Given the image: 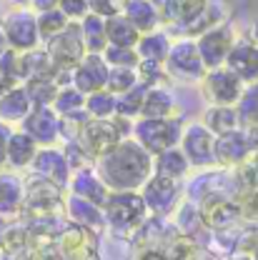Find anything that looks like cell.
<instances>
[{"mask_svg": "<svg viewBox=\"0 0 258 260\" xmlns=\"http://www.w3.org/2000/svg\"><path fill=\"white\" fill-rule=\"evenodd\" d=\"M55 65L50 60L48 50L43 48H35V50H28V53H20V78L23 83L25 80H35V78H53L55 80Z\"/></svg>", "mask_w": 258, "mask_h": 260, "instance_id": "25", "label": "cell"}, {"mask_svg": "<svg viewBox=\"0 0 258 260\" xmlns=\"http://www.w3.org/2000/svg\"><path fill=\"white\" fill-rule=\"evenodd\" d=\"M226 68L233 70L246 85L258 83V45L253 40L233 43V48L226 58Z\"/></svg>", "mask_w": 258, "mask_h": 260, "instance_id": "17", "label": "cell"}, {"mask_svg": "<svg viewBox=\"0 0 258 260\" xmlns=\"http://www.w3.org/2000/svg\"><path fill=\"white\" fill-rule=\"evenodd\" d=\"M183 135V123L178 115L173 118H138L133 123V138L156 158L158 153L176 148Z\"/></svg>", "mask_w": 258, "mask_h": 260, "instance_id": "4", "label": "cell"}, {"mask_svg": "<svg viewBox=\"0 0 258 260\" xmlns=\"http://www.w3.org/2000/svg\"><path fill=\"white\" fill-rule=\"evenodd\" d=\"M251 40H253V43L258 45V20L253 23V28H251Z\"/></svg>", "mask_w": 258, "mask_h": 260, "instance_id": "50", "label": "cell"}, {"mask_svg": "<svg viewBox=\"0 0 258 260\" xmlns=\"http://www.w3.org/2000/svg\"><path fill=\"white\" fill-rule=\"evenodd\" d=\"M58 8L68 15V20H83L88 13H91V5L88 0H61Z\"/></svg>", "mask_w": 258, "mask_h": 260, "instance_id": "44", "label": "cell"}, {"mask_svg": "<svg viewBox=\"0 0 258 260\" xmlns=\"http://www.w3.org/2000/svg\"><path fill=\"white\" fill-rule=\"evenodd\" d=\"M128 0H88L91 5V13H96L100 18H113V15H121L123 8H126Z\"/></svg>", "mask_w": 258, "mask_h": 260, "instance_id": "43", "label": "cell"}, {"mask_svg": "<svg viewBox=\"0 0 258 260\" xmlns=\"http://www.w3.org/2000/svg\"><path fill=\"white\" fill-rule=\"evenodd\" d=\"M200 88L203 95L211 100V105H238L246 93V83L233 70H228L226 65L208 70L206 78L200 80Z\"/></svg>", "mask_w": 258, "mask_h": 260, "instance_id": "9", "label": "cell"}, {"mask_svg": "<svg viewBox=\"0 0 258 260\" xmlns=\"http://www.w3.org/2000/svg\"><path fill=\"white\" fill-rule=\"evenodd\" d=\"M85 108V95L78 90V88H73V85H63V88H58V95L53 100V110L63 118V115H70V113H78V110H83Z\"/></svg>", "mask_w": 258, "mask_h": 260, "instance_id": "34", "label": "cell"}, {"mask_svg": "<svg viewBox=\"0 0 258 260\" xmlns=\"http://www.w3.org/2000/svg\"><path fill=\"white\" fill-rule=\"evenodd\" d=\"M105 35H108V45H118V48H135L138 40H140L138 28L123 13L113 15V18H105Z\"/></svg>", "mask_w": 258, "mask_h": 260, "instance_id": "29", "label": "cell"}, {"mask_svg": "<svg viewBox=\"0 0 258 260\" xmlns=\"http://www.w3.org/2000/svg\"><path fill=\"white\" fill-rule=\"evenodd\" d=\"M10 50V45H8V38H5V32H3V25H0V58L5 55Z\"/></svg>", "mask_w": 258, "mask_h": 260, "instance_id": "49", "label": "cell"}, {"mask_svg": "<svg viewBox=\"0 0 258 260\" xmlns=\"http://www.w3.org/2000/svg\"><path fill=\"white\" fill-rule=\"evenodd\" d=\"M191 170V162L186 158V153L181 150V145L176 148H168L158 153L153 158V173L156 175H163V178H170V180H183Z\"/></svg>", "mask_w": 258, "mask_h": 260, "instance_id": "23", "label": "cell"}, {"mask_svg": "<svg viewBox=\"0 0 258 260\" xmlns=\"http://www.w3.org/2000/svg\"><path fill=\"white\" fill-rule=\"evenodd\" d=\"M5 90H10V88H8V85H5V80H3V78H0V95H3V93H5Z\"/></svg>", "mask_w": 258, "mask_h": 260, "instance_id": "51", "label": "cell"}, {"mask_svg": "<svg viewBox=\"0 0 258 260\" xmlns=\"http://www.w3.org/2000/svg\"><path fill=\"white\" fill-rule=\"evenodd\" d=\"M218 20H221V8H218L216 3H208V5L203 8V13L195 18L193 23L183 25V32H186V35H203L206 30H211V28L221 25Z\"/></svg>", "mask_w": 258, "mask_h": 260, "instance_id": "38", "label": "cell"}, {"mask_svg": "<svg viewBox=\"0 0 258 260\" xmlns=\"http://www.w3.org/2000/svg\"><path fill=\"white\" fill-rule=\"evenodd\" d=\"M85 110L91 118H113L116 115V95L110 90H96L85 95Z\"/></svg>", "mask_w": 258, "mask_h": 260, "instance_id": "36", "label": "cell"}, {"mask_svg": "<svg viewBox=\"0 0 258 260\" xmlns=\"http://www.w3.org/2000/svg\"><path fill=\"white\" fill-rule=\"evenodd\" d=\"M165 73L168 78L173 80H181V83H200L206 78V65L200 60V53H198V45L191 38H183L178 43L170 45V53L165 58Z\"/></svg>", "mask_w": 258, "mask_h": 260, "instance_id": "5", "label": "cell"}, {"mask_svg": "<svg viewBox=\"0 0 258 260\" xmlns=\"http://www.w3.org/2000/svg\"><path fill=\"white\" fill-rule=\"evenodd\" d=\"M133 260H168L163 245H138Z\"/></svg>", "mask_w": 258, "mask_h": 260, "instance_id": "45", "label": "cell"}, {"mask_svg": "<svg viewBox=\"0 0 258 260\" xmlns=\"http://www.w3.org/2000/svg\"><path fill=\"white\" fill-rule=\"evenodd\" d=\"M31 170H33V175H38V178H43V180L58 185L61 190L68 188L70 175H73V170H70V165L65 160L63 150H58V148H53V145L38 148V153H35V158H33V162H31Z\"/></svg>", "mask_w": 258, "mask_h": 260, "instance_id": "12", "label": "cell"}, {"mask_svg": "<svg viewBox=\"0 0 258 260\" xmlns=\"http://www.w3.org/2000/svg\"><path fill=\"white\" fill-rule=\"evenodd\" d=\"M70 25L68 15H65L61 8H53V10H45V13H38V32H40V40L48 43L53 40L58 32H63Z\"/></svg>", "mask_w": 258, "mask_h": 260, "instance_id": "33", "label": "cell"}, {"mask_svg": "<svg viewBox=\"0 0 258 260\" xmlns=\"http://www.w3.org/2000/svg\"><path fill=\"white\" fill-rule=\"evenodd\" d=\"M140 198H143V203H146V208L153 218H165L178 208L181 185H178V180H170V178H163V175L153 173L148 178V183L140 188Z\"/></svg>", "mask_w": 258, "mask_h": 260, "instance_id": "10", "label": "cell"}, {"mask_svg": "<svg viewBox=\"0 0 258 260\" xmlns=\"http://www.w3.org/2000/svg\"><path fill=\"white\" fill-rule=\"evenodd\" d=\"M123 15H126L130 23L138 28L140 35L158 30V25H161L158 10L153 8V3H151V0H128V3H126V8H123Z\"/></svg>", "mask_w": 258, "mask_h": 260, "instance_id": "27", "label": "cell"}, {"mask_svg": "<svg viewBox=\"0 0 258 260\" xmlns=\"http://www.w3.org/2000/svg\"><path fill=\"white\" fill-rule=\"evenodd\" d=\"M148 93V85L146 83H138L135 88H130L128 93L123 95H116V115H123V118H140V108H143V100Z\"/></svg>", "mask_w": 258, "mask_h": 260, "instance_id": "32", "label": "cell"}, {"mask_svg": "<svg viewBox=\"0 0 258 260\" xmlns=\"http://www.w3.org/2000/svg\"><path fill=\"white\" fill-rule=\"evenodd\" d=\"M63 155L68 165H70V170L75 173V170H85V168H93L96 160L88 155V150L78 143V140H65V148H63Z\"/></svg>", "mask_w": 258, "mask_h": 260, "instance_id": "40", "label": "cell"}, {"mask_svg": "<svg viewBox=\"0 0 258 260\" xmlns=\"http://www.w3.org/2000/svg\"><path fill=\"white\" fill-rule=\"evenodd\" d=\"M65 215L75 223V225H83V228H91V230H105L108 223H105V215H103V208L85 200V198H78V195H68L65 198Z\"/></svg>", "mask_w": 258, "mask_h": 260, "instance_id": "19", "label": "cell"}, {"mask_svg": "<svg viewBox=\"0 0 258 260\" xmlns=\"http://www.w3.org/2000/svg\"><path fill=\"white\" fill-rule=\"evenodd\" d=\"M25 203V180L15 173H0V215H15Z\"/></svg>", "mask_w": 258, "mask_h": 260, "instance_id": "22", "label": "cell"}, {"mask_svg": "<svg viewBox=\"0 0 258 260\" xmlns=\"http://www.w3.org/2000/svg\"><path fill=\"white\" fill-rule=\"evenodd\" d=\"M35 105H33L25 85H15L0 95V123H8V125L23 123Z\"/></svg>", "mask_w": 258, "mask_h": 260, "instance_id": "21", "label": "cell"}, {"mask_svg": "<svg viewBox=\"0 0 258 260\" xmlns=\"http://www.w3.org/2000/svg\"><path fill=\"white\" fill-rule=\"evenodd\" d=\"M20 130H25L40 148L53 145L61 138V115L53 110V105H35L20 123Z\"/></svg>", "mask_w": 258, "mask_h": 260, "instance_id": "13", "label": "cell"}, {"mask_svg": "<svg viewBox=\"0 0 258 260\" xmlns=\"http://www.w3.org/2000/svg\"><path fill=\"white\" fill-rule=\"evenodd\" d=\"M138 83L140 80H138V70L135 68H110L105 90H110L113 95H123V93H128L130 88H135Z\"/></svg>", "mask_w": 258, "mask_h": 260, "instance_id": "37", "label": "cell"}, {"mask_svg": "<svg viewBox=\"0 0 258 260\" xmlns=\"http://www.w3.org/2000/svg\"><path fill=\"white\" fill-rule=\"evenodd\" d=\"M238 115H241L243 125L258 123V83L246 88V93H243L241 103H238Z\"/></svg>", "mask_w": 258, "mask_h": 260, "instance_id": "41", "label": "cell"}, {"mask_svg": "<svg viewBox=\"0 0 258 260\" xmlns=\"http://www.w3.org/2000/svg\"><path fill=\"white\" fill-rule=\"evenodd\" d=\"M10 3H15V5H28L31 0H10Z\"/></svg>", "mask_w": 258, "mask_h": 260, "instance_id": "52", "label": "cell"}, {"mask_svg": "<svg viewBox=\"0 0 258 260\" xmlns=\"http://www.w3.org/2000/svg\"><path fill=\"white\" fill-rule=\"evenodd\" d=\"M58 3H61V0H31V8L35 13H45V10L58 8Z\"/></svg>", "mask_w": 258, "mask_h": 260, "instance_id": "48", "label": "cell"}, {"mask_svg": "<svg viewBox=\"0 0 258 260\" xmlns=\"http://www.w3.org/2000/svg\"><path fill=\"white\" fill-rule=\"evenodd\" d=\"M103 58L110 68H138L140 63L135 48H118V45H108L103 50Z\"/></svg>", "mask_w": 258, "mask_h": 260, "instance_id": "39", "label": "cell"}, {"mask_svg": "<svg viewBox=\"0 0 258 260\" xmlns=\"http://www.w3.org/2000/svg\"><path fill=\"white\" fill-rule=\"evenodd\" d=\"M195 205L200 210L203 225L211 228V230H226V228L236 225L238 218H241V203H238V198H233V193H228V190H218V193L206 195Z\"/></svg>", "mask_w": 258, "mask_h": 260, "instance_id": "7", "label": "cell"}, {"mask_svg": "<svg viewBox=\"0 0 258 260\" xmlns=\"http://www.w3.org/2000/svg\"><path fill=\"white\" fill-rule=\"evenodd\" d=\"M170 38L165 35V32H146V35H140V40H138V45H135V50H138V58L140 60H156V63H165V58H168V53H170Z\"/></svg>", "mask_w": 258, "mask_h": 260, "instance_id": "30", "label": "cell"}, {"mask_svg": "<svg viewBox=\"0 0 258 260\" xmlns=\"http://www.w3.org/2000/svg\"><path fill=\"white\" fill-rule=\"evenodd\" d=\"M13 128L8 123H0V168L8 165V143H10Z\"/></svg>", "mask_w": 258, "mask_h": 260, "instance_id": "46", "label": "cell"}, {"mask_svg": "<svg viewBox=\"0 0 258 260\" xmlns=\"http://www.w3.org/2000/svg\"><path fill=\"white\" fill-rule=\"evenodd\" d=\"M173 115H176V98L170 95V90H165L163 85L148 88L140 108V118H173Z\"/></svg>", "mask_w": 258, "mask_h": 260, "instance_id": "28", "label": "cell"}, {"mask_svg": "<svg viewBox=\"0 0 258 260\" xmlns=\"http://www.w3.org/2000/svg\"><path fill=\"white\" fill-rule=\"evenodd\" d=\"M203 125L213 135H223V133L243 128L241 115H238V105H211L203 115Z\"/></svg>", "mask_w": 258, "mask_h": 260, "instance_id": "26", "label": "cell"}, {"mask_svg": "<svg viewBox=\"0 0 258 260\" xmlns=\"http://www.w3.org/2000/svg\"><path fill=\"white\" fill-rule=\"evenodd\" d=\"M80 30H83V40H85V50L88 53H100L108 48V35H105V18H100L96 13H88L80 20Z\"/></svg>", "mask_w": 258, "mask_h": 260, "instance_id": "31", "label": "cell"}, {"mask_svg": "<svg viewBox=\"0 0 258 260\" xmlns=\"http://www.w3.org/2000/svg\"><path fill=\"white\" fill-rule=\"evenodd\" d=\"M135 70H138V80H140V83H146L148 88H153V85H161L163 80L168 78V73H165V65H163V63H156V60H140Z\"/></svg>", "mask_w": 258, "mask_h": 260, "instance_id": "42", "label": "cell"}, {"mask_svg": "<svg viewBox=\"0 0 258 260\" xmlns=\"http://www.w3.org/2000/svg\"><path fill=\"white\" fill-rule=\"evenodd\" d=\"M103 215H105V223L113 233L128 238L135 235L140 225L151 218L140 190H110L105 205H103Z\"/></svg>", "mask_w": 258, "mask_h": 260, "instance_id": "2", "label": "cell"}, {"mask_svg": "<svg viewBox=\"0 0 258 260\" xmlns=\"http://www.w3.org/2000/svg\"><path fill=\"white\" fill-rule=\"evenodd\" d=\"M108 73H110V65L105 63V58H103L100 53H88V55L78 63V68L73 70L70 85L78 88L83 95H91V93L105 88Z\"/></svg>", "mask_w": 258, "mask_h": 260, "instance_id": "15", "label": "cell"}, {"mask_svg": "<svg viewBox=\"0 0 258 260\" xmlns=\"http://www.w3.org/2000/svg\"><path fill=\"white\" fill-rule=\"evenodd\" d=\"M45 50H48L50 60L55 65V70L73 73V70L78 68V63L88 55L80 23H70L63 32H58L53 40H48V43H45Z\"/></svg>", "mask_w": 258, "mask_h": 260, "instance_id": "6", "label": "cell"}, {"mask_svg": "<svg viewBox=\"0 0 258 260\" xmlns=\"http://www.w3.org/2000/svg\"><path fill=\"white\" fill-rule=\"evenodd\" d=\"M253 158V150L248 145L246 130H231L223 135H216V165L221 168H238L243 162H248Z\"/></svg>", "mask_w": 258, "mask_h": 260, "instance_id": "16", "label": "cell"}, {"mask_svg": "<svg viewBox=\"0 0 258 260\" xmlns=\"http://www.w3.org/2000/svg\"><path fill=\"white\" fill-rule=\"evenodd\" d=\"M38 143L33 140L25 130H13L10 135V143H8V165L13 170H23V168H31L33 158L38 153Z\"/></svg>", "mask_w": 258, "mask_h": 260, "instance_id": "24", "label": "cell"}, {"mask_svg": "<svg viewBox=\"0 0 258 260\" xmlns=\"http://www.w3.org/2000/svg\"><path fill=\"white\" fill-rule=\"evenodd\" d=\"M23 85L31 95L33 105H53V100L58 95V83L53 78H35V80H25Z\"/></svg>", "mask_w": 258, "mask_h": 260, "instance_id": "35", "label": "cell"}, {"mask_svg": "<svg viewBox=\"0 0 258 260\" xmlns=\"http://www.w3.org/2000/svg\"><path fill=\"white\" fill-rule=\"evenodd\" d=\"M133 123L130 118H123V115H113V118H91L80 133H78V143L88 150V155L98 160L103 158L108 150H113L123 138L133 135Z\"/></svg>", "mask_w": 258, "mask_h": 260, "instance_id": "3", "label": "cell"}, {"mask_svg": "<svg viewBox=\"0 0 258 260\" xmlns=\"http://www.w3.org/2000/svg\"><path fill=\"white\" fill-rule=\"evenodd\" d=\"M93 168L108 190H140L153 175V155L135 138H123Z\"/></svg>", "mask_w": 258, "mask_h": 260, "instance_id": "1", "label": "cell"}, {"mask_svg": "<svg viewBox=\"0 0 258 260\" xmlns=\"http://www.w3.org/2000/svg\"><path fill=\"white\" fill-rule=\"evenodd\" d=\"M178 145L186 153L191 168H213L216 165V135L203 123L186 125Z\"/></svg>", "mask_w": 258, "mask_h": 260, "instance_id": "11", "label": "cell"}, {"mask_svg": "<svg viewBox=\"0 0 258 260\" xmlns=\"http://www.w3.org/2000/svg\"><path fill=\"white\" fill-rule=\"evenodd\" d=\"M243 130H246V138H248L253 155H258V123H248V125H243Z\"/></svg>", "mask_w": 258, "mask_h": 260, "instance_id": "47", "label": "cell"}, {"mask_svg": "<svg viewBox=\"0 0 258 260\" xmlns=\"http://www.w3.org/2000/svg\"><path fill=\"white\" fill-rule=\"evenodd\" d=\"M151 3L158 10L161 23H170V25L193 23L208 5V0H151Z\"/></svg>", "mask_w": 258, "mask_h": 260, "instance_id": "18", "label": "cell"}, {"mask_svg": "<svg viewBox=\"0 0 258 260\" xmlns=\"http://www.w3.org/2000/svg\"><path fill=\"white\" fill-rule=\"evenodd\" d=\"M0 260H3V250H0Z\"/></svg>", "mask_w": 258, "mask_h": 260, "instance_id": "53", "label": "cell"}, {"mask_svg": "<svg viewBox=\"0 0 258 260\" xmlns=\"http://www.w3.org/2000/svg\"><path fill=\"white\" fill-rule=\"evenodd\" d=\"M233 43L236 40H233V35H231L226 25H216V28L206 30L203 35H198L195 45H198V53H200V60L206 65V70L223 68Z\"/></svg>", "mask_w": 258, "mask_h": 260, "instance_id": "14", "label": "cell"}, {"mask_svg": "<svg viewBox=\"0 0 258 260\" xmlns=\"http://www.w3.org/2000/svg\"><path fill=\"white\" fill-rule=\"evenodd\" d=\"M68 188H70V193L78 195V198H85V200H91V203H96V205H105V200H108V185L100 180V175L96 173V168H85V170H75L73 175H70V183H68Z\"/></svg>", "mask_w": 258, "mask_h": 260, "instance_id": "20", "label": "cell"}, {"mask_svg": "<svg viewBox=\"0 0 258 260\" xmlns=\"http://www.w3.org/2000/svg\"><path fill=\"white\" fill-rule=\"evenodd\" d=\"M3 32L8 38V45L18 53H28L35 50L43 40H40V32H38V15L31 10H13L3 18Z\"/></svg>", "mask_w": 258, "mask_h": 260, "instance_id": "8", "label": "cell"}]
</instances>
